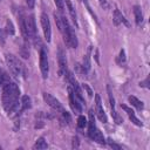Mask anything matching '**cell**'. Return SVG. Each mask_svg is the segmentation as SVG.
I'll return each mask as SVG.
<instances>
[{"instance_id": "cell-1", "label": "cell", "mask_w": 150, "mask_h": 150, "mask_svg": "<svg viewBox=\"0 0 150 150\" xmlns=\"http://www.w3.org/2000/svg\"><path fill=\"white\" fill-rule=\"evenodd\" d=\"M1 90V100L2 107L8 112L9 116H18L21 114V103L19 101L20 89L14 82H6L2 86Z\"/></svg>"}, {"instance_id": "cell-2", "label": "cell", "mask_w": 150, "mask_h": 150, "mask_svg": "<svg viewBox=\"0 0 150 150\" xmlns=\"http://www.w3.org/2000/svg\"><path fill=\"white\" fill-rule=\"evenodd\" d=\"M5 60H6V63H7L8 68H9V70L12 71V74L15 77H18V79L26 77V74H27L26 67H25V64L15 55H13V54H6Z\"/></svg>"}, {"instance_id": "cell-3", "label": "cell", "mask_w": 150, "mask_h": 150, "mask_svg": "<svg viewBox=\"0 0 150 150\" xmlns=\"http://www.w3.org/2000/svg\"><path fill=\"white\" fill-rule=\"evenodd\" d=\"M61 34L63 36V40H64V43L70 47V48H76L77 47V38L75 35V32H74V28L70 26L69 21L67 19H64V26L61 30Z\"/></svg>"}, {"instance_id": "cell-4", "label": "cell", "mask_w": 150, "mask_h": 150, "mask_svg": "<svg viewBox=\"0 0 150 150\" xmlns=\"http://www.w3.org/2000/svg\"><path fill=\"white\" fill-rule=\"evenodd\" d=\"M93 112H94L93 110L89 111V122H88L89 129H88V135H89V137H90L93 141H95V142H97V143H100V144H104V143H105L104 137H103L102 132L100 131V129H98V128L96 127V124H95V120H94Z\"/></svg>"}, {"instance_id": "cell-5", "label": "cell", "mask_w": 150, "mask_h": 150, "mask_svg": "<svg viewBox=\"0 0 150 150\" xmlns=\"http://www.w3.org/2000/svg\"><path fill=\"white\" fill-rule=\"evenodd\" d=\"M25 23H26V28H27L29 42L36 43V41H39V35L36 33V25H35L34 15L33 14H29V15L26 14L25 15Z\"/></svg>"}, {"instance_id": "cell-6", "label": "cell", "mask_w": 150, "mask_h": 150, "mask_svg": "<svg viewBox=\"0 0 150 150\" xmlns=\"http://www.w3.org/2000/svg\"><path fill=\"white\" fill-rule=\"evenodd\" d=\"M64 75H66V79H67V81H68V83L70 84V88L73 89V91L75 93V95L84 103V97H83V93H82V89H81V87H80V84H79V82L76 81V79H75V76L73 75V73L71 71H69V70H67L66 73H64Z\"/></svg>"}, {"instance_id": "cell-7", "label": "cell", "mask_w": 150, "mask_h": 150, "mask_svg": "<svg viewBox=\"0 0 150 150\" xmlns=\"http://www.w3.org/2000/svg\"><path fill=\"white\" fill-rule=\"evenodd\" d=\"M40 70L43 79L48 77L49 73V64H48V54L43 46L40 47Z\"/></svg>"}, {"instance_id": "cell-8", "label": "cell", "mask_w": 150, "mask_h": 150, "mask_svg": "<svg viewBox=\"0 0 150 150\" xmlns=\"http://www.w3.org/2000/svg\"><path fill=\"white\" fill-rule=\"evenodd\" d=\"M68 93H69V104H70L73 111H75L76 114H80L82 111V107L84 103L75 95V93L73 91V89L70 87L68 88Z\"/></svg>"}, {"instance_id": "cell-9", "label": "cell", "mask_w": 150, "mask_h": 150, "mask_svg": "<svg viewBox=\"0 0 150 150\" xmlns=\"http://www.w3.org/2000/svg\"><path fill=\"white\" fill-rule=\"evenodd\" d=\"M40 21H41V26H42V30L45 34V39L47 42H50V38H52V26H50V21L49 18L46 13H42L40 16Z\"/></svg>"}, {"instance_id": "cell-10", "label": "cell", "mask_w": 150, "mask_h": 150, "mask_svg": "<svg viewBox=\"0 0 150 150\" xmlns=\"http://www.w3.org/2000/svg\"><path fill=\"white\" fill-rule=\"evenodd\" d=\"M42 96H43V100H45V102L49 105V107H52L54 110H56V111H63L64 110V108L62 107V104H61V102L56 98V97H54L53 95H50L49 93H43L42 94Z\"/></svg>"}, {"instance_id": "cell-11", "label": "cell", "mask_w": 150, "mask_h": 150, "mask_svg": "<svg viewBox=\"0 0 150 150\" xmlns=\"http://www.w3.org/2000/svg\"><path fill=\"white\" fill-rule=\"evenodd\" d=\"M57 60H59V74L62 76L64 73L68 70L67 69V59H66V53L62 47H59L57 52Z\"/></svg>"}, {"instance_id": "cell-12", "label": "cell", "mask_w": 150, "mask_h": 150, "mask_svg": "<svg viewBox=\"0 0 150 150\" xmlns=\"http://www.w3.org/2000/svg\"><path fill=\"white\" fill-rule=\"evenodd\" d=\"M107 90H108V97H109V103H110L111 115H112V117H114L115 122H116L117 124H121L123 121H122V118L118 116V114H117V112H116V110H115V98H114L112 91H111V89H110V87H109V86H107Z\"/></svg>"}, {"instance_id": "cell-13", "label": "cell", "mask_w": 150, "mask_h": 150, "mask_svg": "<svg viewBox=\"0 0 150 150\" xmlns=\"http://www.w3.org/2000/svg\"><path fill=\"white\" fill-rule=\"evenodd\" d=\"M95 101H96V115L98 117V120L103 123H107V115L103 110V107H102V102H101V97L100 95H95Z\"/></svg>"}, {"instance_id": "cell-14", "label": "cell", "mask_w": 150, "mask_h": 150, "mask_svg": "<svg viewBox=\"0 0 150 150\" xmlns=\"http://www.w3.org/2000/svg\"><path fill=\"white\" fill-rule=\"evenodd\" d=\"M112 22H114V25L115 26H118V25H121V23H124L125 26H129V23H128V21L125 20V18L123 16V14L116 8L115 11H114V15H112Z\"/></svg>"}, {"instance_id": "cell-15", "label": "cell", "mask_w": 150, "mask_h": 150, "mask_svg": "<svg viewBox=\"0 0 150 150\" xmlns=\"http://www.w3.org/2000/svg\"><path fill=\"white\" fill-rule=\"evenodd\" d=\"M90 54H91V47L88 48L86 55L83 56V62H82V64H81L84 74H87V73L89 71V69H90Z\"/></svg>"}, {"instance_id": "cell-16", "label": "cell", "mask_w": 150, "mask_h": 150, "mask_svg": "<svg viewBox=\"0 0 150 150\" xmlns=\"http://www.w3.org/2000/svg\"><path fill=\"white\" fill-rule=\"evenodd\" d=\"M63 2H66V6L68 8V12H69V14L71 16L73 22L75 23V26H77V16H76V12H75V8H74L71 1L70 0H63Z\"/></svg>"}, {"instance_id": "cell-17", "label": "cell", "mask_w": 150, "mask_h": 150, "mask_svg": "<svg viewBox=\"0 0 150 150\" xmlns=\"http://www.w3.org/2000/svg\"><path fill=\"white\" fill-rule=\"evenodd\" d=\"M134 15H135V21L137 26H141L143 22V13L139 6H134Z\"/></svg>"}, {"instance_id": "cell-18", "label": "cell", "mask_w": 150, "mask_h": 150, "mask_svg": "<svg viewBox=\"0 0 150 150\" xmlns=\"http://www.w3.org/2000/svg\"><path fill=\"white\" fill-rule=\"evenodd\" d=\"M20 103H21V111L32 108V100H30V97H29L28 95H23V96L21 97Z\"/></svg>"}, {"instance_id": "cell-19", "label": "cell", "mask_w": 150, "mask_h": 150, "mask_svg": "<svg viewBox=\"0 0 150 150\" xmlns=\"http://www.w3.org/2000/svg\"><path fill=\"white\" fill-rule=\"evenodd\" d=\"M128 100H129V102H130L135 108H137L138 110H142V109L144 108L143 102H142V101H139L136 96H132V95H131V96H129V97H128Z\"/></svg>"}, {"instance_id": "cell-20", "label": "cell", "mask_w": 150, "mask_h": 150, "mask_svg": "<svg viewBox=\"0 0 150 150\" xmlns=\"http://www.w3.org/2000/svg\"><path fill=\"white\" fill-rule=\"evenodd\" d=\"M48 148V144H47V141L45 139V137H39L33 146V149H47Z\"/></svg>"}, {"instance_id": "cell-21", "label": "cell", "mask_w": 150, "mask_h": 150, "mask_svg": "<svg viewBox=\"0 0 150 150\" xmlns=\"http://www.w3.org/2000/svg\"><path fill=\"white\" fill-rule=\"evenodd\" d=\"M5 32H6L7 34H9V35H14V33H15V28H14V26H13V22H12L9 19L6 20Z\"/></svg>"}, {"instance_id": "cell-22", "label": "cell", "mask_w": 150, "mask_h": 150, "mask_svg": "<svg viewBox=\"0 0 150 150\" xmlns=\"http://www.w3.org/2000/svg\"><path fill=\"white\" fill-rule=\"evenodd\" d=\"M87 124H88L87 118H86L84 116L80 115V116H79V118H77V128H79V129H83Z\"/></svg>"}, {"instance_id": "cell-23", "label": "cell", "mask_w": 150, "mask_h": 150, "mask_svg": "<svg viewBox=\"0 0 150 150\" xmlns=\"http://www.w3.org/2000/svg\"><path fill=\"white\" fill-rule=\"evenodd\" d=\"M116 62L120 63V64L125 62V52H124V49H121V52H120V54H118V56L116 59Z\"/></svg>"}, {"instance_id": "cell-24", "label": "cell", "mask_w": 150, "mask_h": 150, "mask_svg": "<svg viewBox=\"0 0 150 150\" xmlns=\"http://www.w3.org/2000/svg\"><path fill=\"white\" fill-rule=\"evenodd\" d=\"M5 40H6V32H5V29H2V28H0V43H5Z\"/></svg>"}, {"instance_id": "cell-25", "label": "cell", "mask_w": 150, "mask_h": 150, "mask_svg": "<svg viewBox=\"0 0 150 150\" xmlns=\"http://www.w3.org/2000/svg\"><path fill=\"white\" fill-rule=\"evenodd\" d=\"M108 143H109V145H110L111 148H114V149H117V150H120V149H122V146H121L120 144H117V143H115V142H112L111 139H108Z\"/></svg>"}, {"instance_id": "cell-26", "label": "cell", "mask_w": 150, "mask_h": 150, "mask_svg": "<svg viewBox=\"0 0 150 150\" xmlns=\"http://www.w3.org/2000/svg\"><path fill=\"white\" fill-rule=\"evenodd\" d=\"M98 2H100L101 7H102L103 9H108V8H109V4H108L107 0H98Z\"/></svg>"}, {"instance_id": "cell-27", "label": "cell", "mask_w": 150, "mask_h": 150, "mask_svg": "<svg viewBox=\"0 0 150 150\" xmlns=\"http://www.w3.org/2000/svg\"><path fill=\"white\" fill-rule=\"evenodd\" d=\"M54 2H55V5H56V7L60 9V11H62L63 9V0H54Z\"/></svg>"}, {"instance_id": "cell-28", "label": "cell", "mask_w": 150, "mask_h": 150, "mask_svg": "<svg viewBox=\"0 0 150 150\" xmlns=\"http://www.w3.org/2000/svg\"><path fill=\"white\" fill-rule=\"evenodd\" d=\"M82 87H83V89H84V90L87 91L88 96H90V97H91V96H93V90H91V89L89 88V86H88V84H83Z\"/></svg>"}, {"instance_id": "cell-29", "label": "cell", "mask_w": 150, "mask_h": 150, "mask_svg": "<svg viewBox=\"0 0 150 150\" xmlns=\"http://www.w3.org/2000/svg\"><path fill=\"white\" fill-rule=\"evenodd\" d=\"M26 4H27V6H28V8H33L34 7V5H35V0H26Z\"/></svg>"}, {"instance_id": "cell-30", "label": "cell", "mask_w": 150, "mask_h": 150, "mask_svg": "<svg viewBox=\"0 0 150 150\" xmlns=\"http://www.w3.org/2000/svg\"><path fill=\"white\" fill-rule=\"evenodd\" d=\"M77 146H79V138L74 137L73 138V148H77Z\"/></svg>"}, {"instance_id": "cell-31", "label": "cell", "mask_w": 150, "mask_h": 150, "mask_svg": "<svg viewBox=\"0 0 150 150\" xmlns=\"http://www.w3.org/2000/svg\"><path fill=\"white\" fill-rule=\"evenodd\" d=\"M148 82H149V77H146L143 82H139V86L141 87H148Z\"/></svg>"}, {"instance_id": "cell-32", "label": "cell", "mask_w": 150, "mask_h": 150, "mask_svg": "<svg viewBox=\"0 0 150 150\" xmlns=\"http://www.w3.org/2000/svg\"><path fill=\"white\" fill-rule=\"evenodd\" d=\"M95 59H96V62H98V52L96 50V53H95Z\"/></svg>"}, {"instance_id": "cell-33", "label": "cell", "mask_w": 150, "mask_h": 150, "mask_svg": "<svg viewBox=\"0 0 150 150\" xmlns=\"http://www.w3.org/2000/svg\"><path fill=\"white\" fill-rule=\"evenodd\" d=\"M82 1H84V4H87V0H82Z\"/></svg>"}, {"instance_id": "cell-34", "label": "cell", "mask_w": 150, "mask_h": 150, "mask_svg": "<svg viewBox=\"0 0 150 150\" xmlns=\"http://www.w3.org/2000/svg\"><path fill=\"white\" fill-rule=\"evenodd\" d=\"M0 86H1V79H0Z\"/></svg>"}, {"instance_id": "cell-35", "label": "cell", "mask_w": 150, "mask_h": 150, "mask_svg": "<svg viewBox=\"0 0 150 150\" xmlns=\"http://www.w3.org/2000/svg\"><path fill=\"white\" fill-rule=\"evenodd\" d=\"M0 1H1V0H0Z\"/></svg>"}]
</instances>
